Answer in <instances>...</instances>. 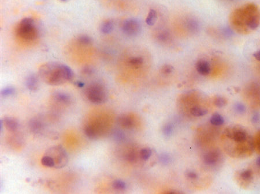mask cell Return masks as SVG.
I'll return each mask as SVG.
<instances>
[{
    "instance_id": "33",
    "label": "cell",
    "mask_w": 260,
    "mask_h": 194,
    "mask_svg": "<svg viewBox=\"0 0 260 194\" xmlns=\"http://www.w3.org/2000/svg\"><path fill=\"white\" fill-rule=\"evenodd\" d=\"M126 158L129 162H134L136 161V156L134 152H130L128 154L126 155Z\"/></svg>"
},
{
    "instance_id": "24",
    "label": "cell",
    "mask_w": 260,
    "mask_h": 194,
    "mask_svg": "<svg viewBox=\"0 0 260 194\" xmlns=\"http://www.w3.org/2000/svg\"><path fill=\"white\" fill-rule=\"evenodd\" d=\"M143 62V59L142 57H134L130 59L129 63L132 66H140Z\"/></svg>"
},
{
    "instance_id": "34",
    "label": "cell",
    "mask_w": 260,
    "mask_h": 194,
    "mask_svg": "<svg viewBox=\"0 0 260 194\" xmlns=\"http://www.w3.org/2000/svg\"><path fill=\"white\" fill-rule=\"evenodd\" d=\"M169 37V35L168 33L162 32V33H161V34L159 35L158 39L161 42H165V41L168 40Z\"/></svg>"
},
{
    "instance_id": "1",
    "label": "cell",
    "mask_w": 260,
    "mask_h": 194,
    "mask_svg": "<svg viewBox=\"0 0 260 194\" xmlns=\"http://www.w3.org/2000/svg\"><path fill=\"white\" fill-rule=\"evenodd\" d=\"M39 75L46 84L57 86L71 80L73 78V73L70 67L66 65L49 62L40 66Z\"/></svg>"
},
{
    "instance_id": "41",
    "label": "cell",
    "mask_w": 260,
    "mask_h": 194,
    "mask_svg": "<svg viewBox=\"0 0 260 194\" xmlns=\"http://www.w3.org/2000/svg\"><path fill=\"white\" fill-rule=\"evenodd\" d=\"M256 163L257 165L260 167V157L257 159Z\"/></svg>"
},
{
    "instance_id": "36",
    "label": "cell",
    "mask_w": 260,
    "mask_h": 194,
    "mask_svg": "<svg viewBox=\"0 0 260 194\" xmlns=\"http://www.w3.org/2000/svg\"><path fill=\"white\" fill-rule=\"evenodd\" d=\"M260 120V114L258 113H255L252 117V122L254 124H256Z\"/></svg>"
},
{
    "instance_id": "3",
    "label": "cell",
    "mask_w": 260,
    "mask_h": 194,
    "mask_svg": "<svg viewBox=\"0 0 260 194\" xmlns=\"http://www.w3.org/2000/svg\"><path fill=\"white\" fill-rule=\"evenodd\" d=\"M86 96L90 102L97 104L105 103L107 100L106 90L103 85L99 83L90 85L87 89Z\"/></svg>"
},
{
    "instance_id": "12",
    "label": "cell",
    "mask_w": 260,
    "mask_h": 194,
    "mask_svg": "<svg viewBox=\"0 0 260 194\" xmlns=\"http://www.w3.org/2000/svg\"><path fill=\"white\" fill-rule=\"evenodd\" d=\"M227 136H228L230 138L234 139L235 142H243L246 140V132L242 130L235 131V132H233L232 134L228 133Z\"/></svg>"
},
{
    "instance_id": "38",
    "label": "cell",
    "mask_w": 260,
    "mask_h": 194,
    "mask_svg": "<svg viewBox=\"0 0 260 194\" xmlns=\"http://www.w3.org/2000/svg\"><path fill=\"white\" fill-rule=\"evenodd\" d=\"M253 56L254 57V58L256 59L257 60H258V61H260V50H258V51H257V52H256L254 54H253Z\"/></svg>"
},
{
    "instance_id": "7",
    "label": "cell",
    "mask_w": 260,
    "mask_h": 194,
    "mask_svg": "<svg viewBox=\"0 0 260 194\" xmlns=\"http://www.w3.org/2000/svg\"><path fill=\"white\" fill-rule=\"evenodd\" d=\"M26 86L31 91H36L39 87V81L36 75L29 76L26 80Z\"/></svg>"
},
{
    "instance_id": "19",
    "label": "cell",
    "mask_w": 260,
    "mask_h": 194,
    "mask_svg": "<svg viewBox=\"0 0 260 194\" xmlns=\"http://www.w3.org/2000/svg\"><path fill=\"white\" fill-rule=\"evenodd\" d=\"M191 113L193 114L195 117H202L204 116L208 113V111L205 109H203L199 107H193L191 109Z\"/></svg>"
},
{
    "instance_id": "6",
    "label": "cell",
    "mask_w": 260,
    "mask_h": 194,
    "mask_svg": "<svg viewBox=\"0 0 260 194\" xmlns=\"http://www.w3.org/2000/svg\"><path fill=\"white\" fill-rule=\"evenodd\" d=\"M3 121L5 127L8 132H16L18 129L19 125L18 121L14 117H5L4 119H3Z\"/></svg>"
},
{
    "instance_id": "15",
    "label": "cell",
    "mask_w": 260,
    "mask_h": 194,
    "mask_svg": "<svg viewBox=\"0 0 260 194\" xmlns=\"http://www.w3.org/2000/svg\"><path fill=\"white\" fill-rule=\"evenodd\" d=\"M210 123L214 126H221L224 123L223 117L217 113L213 114L210 118Z\"/></svg>"
},
{
    "instance_id": "32",
    "label": "cell",
    "mask_w": 260,
    "mask_h": 194,
    "mask_svg": "<svg viewBox=\"0 0 260 194\" xmlns=\"http://www.w3.org/2000/svg\"><path fill=\"white\" fill-rule=\"evenodd\" d=\"M235 110L239 114H243L245 112L246 107L242 103H237L235 106Z\"/></svg>"
},
{
    "instance_id": "18",
    "label": "cell",
    "mask_w": 260,
    "mask_h": 194,
    "mask_svg": "<svg viewBox=\"0 0 260 194\" xmlns=\"http://www.w3.org/2000/svg\"><path fill=\"white\" fill-rule=\"evenodd\" d=\"M41 163L43 165H44L45 167H50V168H55V161L53 160V159L49 156L48 155L44 156L41 159Z\"/></svg>"
},
{
    "instance_id": "10",
    "label": "cell",
    "mask_w": 260,
    "mask_h": 194,
    "mask_svg": "<svg viewBox=\"0 0 260 194\" xmlns=\"http://www.w3.org/2000/svg\"><path fill=\"white\" fill-rule=\"evenodd\" d=\"M54 99L60 103L65 104H70L71 102V97L68 94L61 92H57L54 94Z\"/></svg>"
},
{
    "instance_id": "17",
    "label": "cell",
    "mask_w": 260,
    "mask_h": 194,
    "mask_svg": "<svg viewBox=\"0 0 260 194\" xmlns=\"http://www.w3.org/2000/svg\"><path fill=\"white\" fill-rule=\"evenodd\" d=\"M113 28H114V23L112 21L108 20V21H106L103 22L101 27V30L103 33H109L113 30Z\"/></svg>"
},
{
    "instance_id": "9",
    "label": "cell",
    "mask_w": 260,
    "mask_h": 194,
    "mask_svg": "<svg viewBox=\"0 0 260 194\" xmlns=\"http://www.w3.org/2000/svg\"><path fill=\"white\" fill-rule=\"evenodd\" d=\"M196 67L198 73L202 75H207L210 72V66L209 63L204 60L199 61L197 63Z\"/></svg>"
},
{
    "instance_id": "42",
    "label": "cell",
    "mask_w": 260,
    "mask_h": 194,
    "mask_svg": "<svg viewBox=\"0 0 260 194\" xmlns=\"http://www.w3.org/2000/svg\"><path fill=\"white\" fill-rule=\"evenodd\" d=\"M60 1H66V0H60Z\"/></svg>"
},
{
    "instance_id": "20",
    "label": "cell",
    "mask_w": 260,
    "mask_h": 194,
    "mask_svg": "<svg viewBox=\"0 0 260 194\" xmlns=\"http://www.w3.org/2000/svg\"><path fill=\"white\" fill-rule=\"evenodd\" d=\"M112 186L115 190L119 191L125 190L126 188V184L121 180H114Z\"/></svg>"
},
{
    "instance_id": "5",
    "label": "cell",
    "mask_w": 260,
    "mask_h": 194,
    "mask_svg": "<svg viewBox=\"0 0 260 194\" xmlns=\"http://www.w3.org/2000/svg\"><path fill=\"white\" fill-rule=\"evenodd\" d=\"M122 29L125 34L130 37H135L139 34L141 31V25L139 22L135 18H129L125 21Z\"/></svg>"
},
{
    "instance_id": "39",
    "label": "cell",
    "mask_w": 260,
    "mask_h": 194,
    "mask_svg": "<svg viewBox=\"0 0 260 194\" xmlns=\"http://www.w3.org/2000/svg\"><path fill=\"white\" fill-rule=\"evenodd\" d=\"M75 84H76V85H77V87H79V88H83L84 86V83L82 82H81V81H77V82L75 83Z\"/></svg>"
},
{
    "instance_id": "27",
    "label": "cell",
    "mask_w": 260,
    "mask_h": 194,
    "mask_svg": "<svg viewBox=\"0 0 260 194\" xmlns=\"http://www.w3.org/2000/svg\"><path fill=\"white\" fill-rule=\"evenodd\" d=\"M162 132L165 136H171L173 132V126L171 124H167L164 126L162 129Z\"/></svg>"
},
{
    "instance_id": "2",
    "label": "cell",
    "mask_w": 260,
    "mask_h": 194,
    "mask_svg": "<svg viewBox=\"0 0 260 194\" xmlns=\"http://www.w3.org/2000/svg\"><path fill=\"white\" fill-rule=\"evenodd\" d=\"M17 33L24 40L30 41L37 39L38 31L33 19L30 17L23 18L18 27Z\"/></svg>"
},
{
    "instance_id": "37",
    "label": "cell",
    "mask_w": 260,
    "mask_h": 194,
    "mask_svg": "<svg viewBox=\"0 0 260 194\" xmlns=\"http://www.w3.org/2000/svg\"><path fill=\"white\" fill-rule=\"evenodd\" d=\"M93 72V70L92 67H90L89 66L85 67L84 69H83V73L86 74H88V75L92 74Z\"/></svg>"
},
{
    "instance_id": "16",
    "label": "cell",
    "mask_w": 260,
    "mask_h": 194,
    "mask_svg": "<svg viewBox=\"0 0 260 194\" xmlns=\"http://www.w3.org/2000/svg\"><path fill=\"white\" fill-rule=\"evenodd\" d=\"M157 20V12L154 9H151L147 17L146 22L149 26H153Z\"/></svg>"
},
{
    "instance_id": "14",
    "label": "cell",
    "mask_w": 260,
    "mask_h": 194,
    "mask_svg": "<svg viewBox=\"0 0 260 194\" xmlns=\"http://www.w3.org/2000/svg\"><path fill=\"white\" fill-rule=\"evenodd\" d=\"M84 133L90 139H95L97 137V130L94 126L88 125L84 128Z\"/></svg>"
},
{
    "instance_id": "11",
    "label": "cell",
    "mask_w": 260,
    "mask_h": 194,
    "mask_svg": "<svg viewBox=\"0 0 260 194\" xmlns=\"http://www.w3.org/2000/svg\"><path fill=\"white\" fill-rule=\"evenodd\" d=\"M118 123L125 128H131L134 125V122L131 117L127 115H121L118 118Z\"/></svg>"
},
{
    "instance_id": "8",
    "label": "cell",
    "mask_w": 260,
    "mask_h": 194,
    "mask_svg": "<svg viewBox=\"0 0 260 194\" xmlns=\"http://www.w3.org/2000/svg\"><path fill=\"white\" fill-rule=\"evenodd\" d=\"M29 126L30 130L33 133L38 134L42 130L43 123L40 119L37 118H33L29 121Z\"/></svg>"
},
{
    "instance_id": "25",
    "label": "cell",
    "mask_w": 260,
    "mask_h": 194,
    "mask_svg": "<svg viewBox=\"0 0 260 194\" xmlns=\"http://www.w3.org/2000/svg\"><path fill=\"white\" fill-rule=\"evenodd\" d=\"M252 175L253 173L250 169H245L241 173V177L243 179L247 180L251 179V177H252Z\"/></svg>"
},
{
    "instance_id": "35",
    "label": "cell",
    "mask_w": 260,
    "mask_h": 194,
    "mask_svg": "<svg viewBox=\"0 0 260 194\" xmlns=\"http://www.w3.org/2000/svg\"><path fill=\"white\" fill-rule=\"evenodd\" d=\"M186 175L188 178H190L191 179H196L198 177L197 174L194 171H188L186 173Z\"/></svg>"
},
{
    "instance_id": "13",
    "label": "cell",
    "mask_w": 260,
    "mask_h": 194,
    "mask_svg": "<svg viewBox=\"0 0 260 194\" xmlns=\"http://www.w3.org/2000/svg\"><path fill=\"white\" fill-rule=\"evenodd\" d=\"M218 160V154L215 152H209L205 154L204 157V161L207 165H213Z\"/></svg>"
},
{
    "instance_id": "26",
    "label": "cell",
    "mask_w": 260,
    "mask_h": 194,
    "mask_svg": "<svg viewBox=\"0 0 260 194\" xmlns=\"http://www.w3.org/2000/svg\"><path fill=\"white\" fill-rule=\"evenodd\" d=\"M247 26L251 29H256L258 26V20L255 17H252L249 19L247 22Z\"/></svg>"
},
{
    "instance_id": "30",
    "label": "cell",
    "mask_w": 260,
    "mask_h": 194,
    "mask_svg": "<svg viewBox=\"0 0 260 194\" xmlns=\"http://www.w3.org/2000/svg\"><path fill=\"white\" fill-rule=\"evenodd\" d=\"M160 161L164 165H167L171 161V157L168 154H162L160 156Z\"/></svg>"
},
{
    "instance_id": "4",
    "label": "cell",
    "mask_w": 260,
    "mask_h": 194,
    "mask_svg": "<svg viewBox=\"0 0 260 194\" xmlns=\"http://www.w3.org/2000/svg\"><path fill=\"white\" fill-rule=\"evenodd\" d=\"M46 155L51 157L55 163V168H61L67 164L68 161L66 151L61 146H55L49 149Z\"/></svg>"
},
{
    "instance_id": "22",
    "label": "cell",
    "mask_w": 260,
    "mask_h": 194,
    "mask_svg": "<svg viewBox=\"0 0 260 194\" xmlns=\"http://www.w3.org/2000/svg\"><path fill=\"white\" fill-rule=\"evenodd\" d=\"M15 92V88L12 87H8L5 88L3 89L1 91V95L4 97H7L14 94Z\"/></svg>"
},
{
    "instance_id": "29",
    "label": "cell",
    "mask_w": 260,
    "mask_h": 194,
    "mask_svg": "<svg viewBox=\"0 0 260 194\" xmlns=\"http://www.w3.org/2000/svg\"><path fill=\"white\" fill-rule=\"evenodd\" d=\"M114 139L117 141H123L125 139V134L120 130H116L114 132Z\"/></svg>"
},
{
    "instance_id": "21",
    "label": "cell",
    "mask_w": 260,
    "mask_h": 194,
    "mask_svg": "<svg viewBox=\"0 0 260 194\" xmlns=\"http://www.w3.org/2000/svg\"><path fill=\"white\" fill-rule=\"evenodd\" d=\"M152 153L151 150L149 148H144L140 152V157L143 160H147L150 158Z\"/></svg>"
},
{
    "instance_id": "31",
    "label": "cell",
    "mask_w": 260,
    "mask_h": 194,
    "mask_svg": "<svg viewBox=\"0 0 260 194\" xmlns=\"http://www.w3.org/2000/svg\"><path fill=\"white\" fill-rule=\"evenodd\" d=\"M173 70V66L169 65H165L164 66H162L161 68V72L165 74H168L172 73Z\"/></svg>"
},
{
    "instance_id": "28",
    "label": "cell",
    "mask_w": 260,
    "mask_h": 194,
    "mask_svg": "<svg viewBox=\"0 0 260 194\" xmlns=\"http://www.w3.org/2000/svg\"><path fill=\"white\" fill-rule=\"evenodd\" d=\"M78 41L82 44H88L92 43V39L91 37L87 35H82L79 37Z\"/></svg>"
},
{
    "instance_id": "23",
    "label": "cell",
    "mask_w": 260,
    "mask_h": 194,
    "mask_svg": "<svg viewBox=\"0 0 260 194\" xmlns=\"http://www.w3.org/2000/svg\"><path fill=\"white\" fill-rule=\"evenodd\" d=\"M214 103H215V106L221 108V107H223L225 106L226 105L227 101L223 97L218 96L215 99Z\"/></svg>"
},
{
    "instance_id": "40",
    "label": "cell",
    "mask_w": 260,
    "mask_h": 194,
    "mask_svg": "<svg viewBox=\"0 0 260 194\" xmlns=\"http://www.w3.org/2000/svg\"><path fill=\"white\" fill-rule=\"evenodd\" d=\"M180 192H178V191H171V192H167V194H180Z\"/></svg>"
}]
</instances>
